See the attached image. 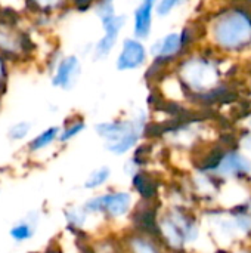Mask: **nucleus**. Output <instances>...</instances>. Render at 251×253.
Segmentation results:
<instances>
[{
	"label": "nucleus",
	"mask_w": 251,
	"mask_h": 253,
	"mask_svg": "<svg viewBox=\"0 0 251 253\" xmlns=\"http://www.w3.org/2000/svg\"><path fill=\"white\" fill-rule=\"evenodd\" d=\"M59 133H61V129L56 127V126H52V127L46 129L44 132H41L38 136H36L30 142V150L31 151H38V150H43V148L49 147L53 141L59 139Z\"/></svg>",
	"instance_id": "nucleus-14"
},
{
	"label": "nucleus",
	"mask_w": 251,
	"mask_h": 253,
	"mask_svg": "<svg viewBox=\"0 0 251 253\" xmlns=\"http://www.w3.org/2000/svg\"><path fill=\"white\" fill-rule=\"evenodd\" d=\"M124 243L129 253H161L160 251L161 242L138 231L129 234Z\"/></svg>",
	"instance_id": "nucleus-13"
},
{
	"label": "nucleus",
	"mask_w": 251,
	"mask_h": 253,
	"mask_svg": "<svg viewBox=\"0 0 251 253\" xmlns=\"http://www.w3.org/2000/svg\"><path fill=\"white\" fill-rule=\"evenodd\" d=\"M6 87V67L3 59L0 58V92H3Z\"/></svg>",
	"instance_id": "nucleus-23"
},
{
	"label": "nucleus",
	"mask_w": 251,
	"mask_h": 253,
	"mask_svg": "<svg viewBox=\"0 0 251 253\" xmlns=\"http://www.w3.org/2000/svg\"><path fill=\"white\" fill-rule=\"evenodd\" d=\"M132 185L135 191L141 196L142 200H155L158 194V182L157 179L145 170H138L132 176Z\"/></svg>",
	"instance_id": "nucleus-12"
},
{
	"label": "nucleus",
	"mask_w": 251,
	"mask_h": 253,
	"mask_svg": "<svg viewBox=\"0 0 251 253\" xmlns=\"http://www.w3.org/2000/svg\"><path fill=\"white\" fill-rule=\"evenodd\" d=\"M83 209L87 213H102L111 219H120L132 211V194L127 191H114L89 199Z\"/></svg>",
	"instance_id": "nucleus-4"
},
{
	"label": "nucleus",
	"mask_w": 251,
	"mask_h": 253,
	"mask_svg": "<svg viewBox=\"0 0 251 253\" xmlns=\"http://www.w3.org/2000/svg\"><path fill=\"white\" fill-rule=\"evenodd\" d=\"M28 132H30V125L28 123H18V125H15V126L10 127L9 136H10V139H15L16 141V139L25 138L28 135Z\"/></svg>",
	"instance_id": "nucleus-21"
},
{
	"label": "nucleus",
	"mask_w": 251,
	"mask_h": 253,
	"mask_svg": "<svg viewBox=\"0 0 251 253\" xmlns=\"http://www.w3.org/2000/svg\"><path fill=\"white\" fill-rule=\"evenodd\" d=\"M229 61V58L216 53L204 44H198L182 56L172 67V73L183 90L185 101L201 107H213L231 99L237 92L226 77L228 67L225 68V65Z\"/></svg>",
	"instance_id": "nucleus-1"
},
{
	"label": "nucleus",
	"mask_w": 251,
	"mask_h": 253,
	"mask_svg": "<svg viewBox=\"0 0 251 253\" xmlns=\"http://www.w3.org/2000/svg\"><path fill=\"white\" fill-rule=\"evenodd\" d=\"M46 253H62L59 249H50V251H47Z\"/></svg>",
	"instance_id": "nucleus-25"
},
{
	"label": "nucleus",
	"mask_w": 251,
	"mask_h": 253,
	"mask_svg": "<svg viewBox=\"0 0 251 253\" xmlns=\"http://www.w3.org/2000/svg\"><path fill=\"white\" fill-rule=\"evenodd\" d=\"M149 58V47L145 44V42L135 36H130L123 39L121 42L120 50L115 58V68L121 73L138 71L148 65Z\"/></svg>",
	"instance_id": "nucleus-5"
},
{
	"label": "nucleus",
	"mask_w": 251,
	"mask_h": 253,
	"mask_svg": "<svg viewBox=\"0 0 251 253\" xmlns=\"http://www.w3.org/2000/svg\"><path fill=\"white\" fill-rule=\"evenodd\" d=\"M209 175L215 178H247L251 175V160L237 148L226 147Z\"/></svg>",
	"instance_id": "nucleus-7"
},
{
	"label": "nucleus",
	"mask_w": 251,
	"mask_h": 253,
	"mask_svg": "<svg viewBox=\"0 0 251 253\" xmlns=\"http://www.w3.org/2000/svg\"><path fill=\"white\" fill-rule=\"evenodd\" d=\"M80 71H81L80 59L75 55H68L59 61L55 74L52 77V84L61 89H71L75 84Z\"/></svg>",
	"instance_id": "nucleus-9"
},
{
	"label": "nucleus",
	"mask_w": 251,
	"mask_h": 253,
	"mask_svg": "<svg viewBox=\"0 0 251 253\" xmlns=\"http://www.w3.org/2000/svg\"><path fill=\"white\" fill-rule=\"evenodd\" d=\"M148 114L139 110L132 117H120L101 122L95 126V132L105 141V148L114 156H124L139 145L146 135Z\"/></svg>",
	"instance_id": "nucleus-3"
},
{
	"label": "nucleus",
	"mask_w": 251,
	"mask_h": 253,
	"mask_svg": "<svg viewBox=\"0 0 251 253\" xmlns=\"http://www.w3.org/2000/svg\"><path fill=\"white\" fill-rule=\"evenodd\" d=\"M86 215H87V212L84 209H70V211H67L65 218H67V222H68L70 228L72 231H80V228L86 222Z\"/></svg>",
	"instance_id": "nucleus-19"
},
{
	"label": "nucleus",
	"mask_w": 251,
	"mask_h": 253,
	"mask_svg": "<svg viewBox=\"0 0 251 253\" xmlns=\"http://www.w3.org/2000/svg\"><path fill=\"white\" fill-rule=\"evenodd\" d=\"M101 24H102L104 34L93 46V58L96 61H102L114 52L120 40V34L127 24V15L115 13L112 16L101 19Z\"/></svg>",
	"instance_id": "nucleus-6"
},
{
	"label": "nucleus",
	"mask_w": 251,
	"mask_h": 253,
	"mask_svg": "<svg viewBox=\"0 0 251 253\" xmlns=\"http://www.w3.org/2000/svg\"><path fill=\"white\" fill-rule=\"evenodd\" d=\"M201 44L229 58L251 55V4L243 0H226L207 12L201 19Z\"/></svg>",
	"instance_id": "nucleus-2"
},
{
	"label": "nucleus",
	"mask_w": 251,
	"mask_h": 253,
	"mask_svg": "<svg viewBox=\"0 0 251 253\" xmlns=\"http://www.w3.org/2000/svg\"><path fill=\"white\" fill-rule=\"evenodd\" d=\"M154 18H155V3L139 1L133 10V21H132L133 36L146 42L152 34Z\"/></svg>",
	"instance_id": "nucleus-8"
},
{
	"label": "nucleus",
	"mask_w": 251,
	"mask_h": 253,
	"mask_svg": "<svg viewBox=\"0 0 251 253\" xmlns=\"http://www.w3.org/2000/svg\"><path fill=\"white\" fill-rule=\"evenodd\" d=\"M68 1H71V4H74V7L78 10H87L93 7L98 0H68Z\"/></svg>",
	"instance_id": "nucleus-22"
},
{
	"label": "nucleus",
	"mask_w": 251,
	"mask_h": 253,
	"mask_svg": "<svg viewBox=\"0 0 251 253\" xmlns=\"http://www.w3.org/2000/svg\"><path fill=\"white\" fill-rule=\"evenodd\" d=\"M34 234V228L27 224V222H21V224H16L12 230H10V237L15 240V242H25V240H30Z\"/></svg>",
	"instance_id": "nucleus-20"
},
{
	"label": "nucleus",
	"mask_w": 251,
	"mask_h": 253,
	"mask_svg": "<svg viewBox=\"0 0 251 253\" xmlns=\"http://www.w3.org/2000/svg\"><path fill=\"white\" fill-rule=\"evenodd\" d=\"M169 216L172 218V221L180 228L185 242L191 243L195 242L200 236V228H198V222L197 219L182 206H176L169 212Z\"/></svg>",
	"instance_id": "nucleus-10"
},
{
	"label": "nucleus",
	"mask_w": 251,
	"mask_h": 253,
	"mask_svg": "<svg viewBox=\"0 0 251 253\" xmlns=\"http://www.w3.org/2000/svg\"><path fill=\"white\" fill-rule=\"evenodd\" d=\"M139 1H154V3H155L157 0H139Z\"/></svg>",
	"instance_id": "nucleus-27"
},
{
	"label": "nucleus",
	"mask_w": 251,
	"mask_h": 253,
	"mask_svg": "<svg viewBox=\"0 0 251 253\" xmlns=\"http://www.w3.org/2000/svg\"><path fill=\"white\" fill-rule=\"evenodd\" d=\"M172 253H186V252H183V251L180 249V251H172Z\"/></svg>",
	"instance_id": "nucleus-26"
},
{
	"label": "nucleus",
	"mask_w": 251,
	"mask_h": 253,
	"mask_svg": "<svg viewBox=\"0 0 251 253\" xmlns=\"http://www.w3.org/2000/svg\"><path fill=\"white\" fill-rule=\"evenodd\" d=\"M105 1H114V3H115L117 0H105Z\"/></svg>",
	"instance_id": "nucleus-29"
},
{
	"label": "nucleus",
	"mask_w": 251,
	"mask_h": 253,
	"mask_svg": "<svg viewBox=\"0 0 251 253\" xmlns=\"http://www.w3.org/2000/svg\"><path fill=\"white\" fill-rule=\"evenodd\" d=\"M160 234H161V242L170 251H180L183 249V245L186 243L180 228L172 221L169 215L160 219Z\"/></svg>",
	"instance_id": "nucleus-11"
},
{
	"label": "nucleus",
	"mask_w": 251,
	"mask_h": 253,
	"mask_svg": "<svg viewBox=\"0 0 251 253\" xmlns=\"http://www.w3.org/2000/svg\"><path fill=\"white\" fill-rule=\"evenodd\" d=\"M189 3H191V0H157L155 1V16L167 18L176 9H180Z\"/></svg>",
	"instance_id": "nucleus-17"
},
{
	"label": "nucleus",
	"mask_w": 251,
	"mask_h": 253,
	"mask_svg": "<svg viewBox=\"0 0 251 253\" xmlns=\"http://www.w3.org/2000/svg\"><path fill=\"white\" fill-rule=\"evenodd\" d=\"M84 129H86V122L81 117H75L74 120L68 122L64 129H61L58 141L59 142H68L72 138H75L77 135H80Z\"/></svg>",
	"instance_id": "nucleus-16"
},
{
	"label": "nucleus",
	"mask_w": 251,
	"mask_h": 253,
	"mask_svg": "<svg viewBox=\"0 0 251 253\" xmlns=\"http://www.w3.org/2000/svg\"><path fill=\"white\" fill-rule=\"evenodd\" d=\"M67 1L68 0H28L30 6L41 13H52L67 4Z\"/></svg>",
	"instance_id": "nucleus-18"
},
{
	"label": "nucleus",
	"mask_w": 251,
	"mask_h": 253,
	"mask_svg": "<svg viewBox=\"0 0 251 253\" xmlns=\"http://www.w3.org/2000/svg\"><path fill=\"white\" fill-rule=\"evenodd\" d=\"M243 1H246V3H249V4H251V0H243Z\"/></svg>",
	"instance_id": "nucleus-28"
},
{
	"label": "nucleus",
	"mask_w": 251,
	"mask_h": 253,
	"mask_svg": "<svg viewBox=\"0 0 251 253\" xmlns=\"http://www.w3.org/2000/svg\"><path fill=\"white\" fill-rule=\"evenodd\" d=\"M111 178V169L108 166H101L98 169H95L89 178L86 179L84 182V188L86 190H96V188H101L102 185L107 184V181Z\"/></svg>",
	"instance_id": "nucleus-15"
},
{
	"label": "nucleus",
	"mask_w": 251,
	"mask_h": 253,
	"mask_svg": "<svg viewBox=\"0 0 251 253\" xmlns=\"http://www.w3.org/2000/svg\"><path fill=\"white\" fill-rule=\"evenodd\" d=\"M244 206H246V209H247V211L251 213V199L247 202V205H244Z\"/></svg>",
	"instance_id": "nucleus-24"
}]
</instances>
